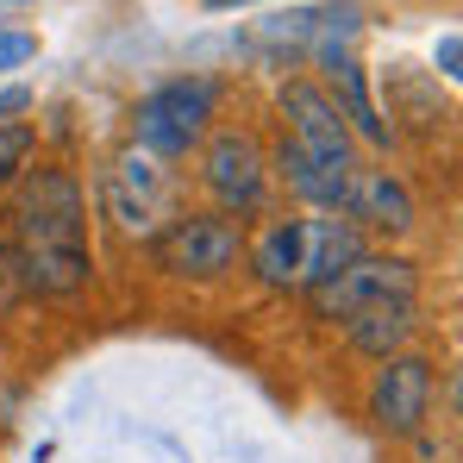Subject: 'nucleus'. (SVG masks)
Here are the masks:
<instances>
[{
    "label": "nucleus",
    "instance_id": "8",
    "mask_svg": "<svg viewBox=\"0 0 463 463\" xmlns=\"http://www.w3.org/2000/svg\"><path fill=\"white\" fill-rule=\"evenodd\" d=\"M276 175H282L288 194H301L307 207L345 213V194H351L357 163H351V156H319V151H307V145H295V138H282V145H276Z\"/></svg>",
    "mask_w": 463,
    "mask_h": 463
},
{
    "label": "nucleus",
    "instance_id": "13",
    "mask_svg": "<svg viewBox=\"0 0 463 463\" xmlns=\"http://www.w3.org/2000/svg\"><path fill=\"white\" fill-rule=\"evenodd\" d=\"M250 269L269 288H301V226L295 220H269L250 244Z\"/></svg>",
    "mask_w": 463,
    "mask_h": 463
},
{
    "label": "nucleus",
    "instance_id": "4",
    "mask_svg": "<svg viewBox=\"0 0 463 463\" xmlns=\"http://www.w3.org/2000/svg\"><path fill=\"white\" fill-rule=\"evenodd\" d=\"M376 301H413V263H407V257H376V250H364V257L345 263L332 282L307 288L313 319H351L357 307H376Z\"/></svg>",
    "mask_w": 463,
    "mask_h": 463
},
{
    "label": "nucleus",
    "instance_id": "1",
    "mask_svg": "<svg viewBox=\"0 0 463 463\" xmlns=\"http://www.w3.org/2000/svg\"><path fill=\"white\" fill-rule=\"evenodd\" d=\"M220 113V88L207 76H175L132 107V138L151 156H188Z\"/></svg>",
    "mask_w": 463,
    "mask_h": 463
},
{
    "label": "nucleus",
    "instance_id": "16",
    "mask_svg": "<svg viewBox=\"0 0 463 463\" xmlns=\"http://www.w3.org/2000/svg\"><path fill=\"white\" fill-rule=\"evenodd\" d=\"M432 63H439V76H451V81L463 76V70H458V63H463V38H458V32H445V38L432 44Z\"/></svg>",
    "mask_w": 463,
    "mask_h": 463
},
{
    "label": "nucleus",
    "instance_id": "12",
    "mask_svg": "<svg viewBox=\"0 0 463 463\" xmlns=\"http://www.w3.org/2000/svg\"><path fill=\"white\" fill-rule=\"evenodd\" d=\"M413 301H376V307H357L345 319V338H351V351H364V357H401L407 351V338H413Z\"/></svg>",
    "mask_w": 463,
    "mask_h": 463
},
{
    "label": "nucleus",
    "instance_id": "5",
    "mask_svg": "<svg viewBox=\"0 0 463 463\" xmlns=\"http://www.w3.org/2000/svg\"><path fill=\"white\" fill-rule=\"evenodd\" d=\"M207 188H213L226 220L257 213L269 201V156H263V145L250 132H220L207 145Z\"/></svg>",
    "mask_w": 463,
    "mask_h": 463
},
{
    "label": "nucleus",
    "instance_id": "6",
    "mask_svg": "<svg viewBox=\"0 0 463 463\" xmlns=\"http://www.w3.org/2000/svg\"><path fill=\"white\" fill-rule=\"evenodd\" d=\"M370 420L383 426L388 439H407V432H420L426 426V407H432V364L426 357H413V351H401V357H388L383 370L370 376Z\"/></svg>",
    "mask_w": 463,
    "mask_h": 463
},
{
    "label": "nucleus",
    "instance_id": "17",
    "mask_svg": "<svg viewBox=\"0 0 463 463\" xmlns=\"http://www.w3.org/2000/svg\"><path fill=\"white\" fill-rule=\"evenodd\" d=\"M19 295V263H13V244H0V307Z\"/></svg>",
    "mask_w": 463,
    "mask_h": 463
},
{
    "label": "nucleus",
    "instance_id": "18",
    "mask_svg": "<svg viewBox=\"0 0 463 463\" xmlns=\"http://www.w3.org/2000/svg\"><path fill=\"white\" fill-rule=\"evenodd\" d=\"M32 107V88H0V126H13V113Z\"/></svg>",
    "mask_w": 463,
    "mask_h": 463
},
{
    "label": "nucleus",
    "instance_id": "7",
    "mask_svg": "<svg viewBox=\"0 0 463 463\" xmlns=\"http://www.w3.org/2000/svg\"><path fill=\"white\" fill-rule=\"evenodd\" d=\"M282 119H288V138L295 145H307V151H319V156H351V126H345V113L332 107V94L319 88V81H307V76H295V81H282ZM357 163V156H351Z\"/></svg>",
    "mask_w": 463,
    "mask_h": 463
},
{
    "label": "nucleus",
    "instance_id": "3",
    "mask_svg": "<svg viewBox=\"0 0 463 463\" xmlns=\"http://www.w3.org/2000/svg\"><path fill=\"white\" fill-rule=\"evenodd\" d=\"M19 244H81L88 238V201L70 169H25L13 201Z\"/></svg>",
    "mask_w": 463,
    "mask_h": 463
},
{
    "label": "nucleus",
    "instance_id": "14",
    "mask_svg": "<svg viewBox=\"0 0 463 463\" xmlns=\"http://www.w3.org/2000/svg\"><path fill=\"white\" fill-rule=\"evenodd\" d=\"M32 151H38V132H32L25 119L0 126V188H13V182L32 169Z\"/></svg>",
    "mask_w": 463,
    "mask_h": 463
},
{
    "label": "nucleus",
    "instance_id": "2",
    "mask_svg": "<svg viewBox=\"0 0 463 463\" xmlns=\"http://www.w3.org/2000/svg\"><path fill=\"white\" fill-rule=\"evenodd\" d=\"M244 250V232L226 213H182L151 238V263L163 276H188V282H213L226 276Z\"/></svg>",
    "mask_w": 463,
    "mask_h": 463
},
{
    "label": "nucleus",
    "instance_id": "9",
    "mask_svg": "<svg viewBox=\"0 0 463 463\" xmlns=\"http://www.w3.org/2000/svg\"><path fill=\"white\" fill-rule=\"evenodd\" d=\"M13 263H19V295H44V301L76 295L94 276L88 244H13Z\"/></svg>",
    "mask_w": 463,
    "mask_h": 463
},
{
    "label": "nucleus",
    "instance_id": "19",
    "mask_svg": "<svg viewBox=\"0 0 463 463\" xmlns=\"http://www.w3.org/2000/svg\"><path fill=\"white\" fill-rule=\"evenodd\" d=\"M226 6H250V0H207V13H226Z\"/></svg>",
    "mask_w": 463,
    "mask_h": 463
},
{
    "label": "nucleus",
    "instance_id": "10",
    "mask_svg": "<svg viewBox=\"0 0 463 463\" xmlns=\"http://www.w3.org/2000/svg\"><path fill=\"white\" fill-rule=\"evenodd\" d=\"M301 226V288H319L332 282L345 263L364 257V232L338 213H313V220H295Z\"/></svg>",
    "mask_w": 463,
    "mask_h": 463
},
{
    "label": "nucleus",
    "instance_id": "15",
    "mask_svg": "<svg viewBox=\"0 0 463 463\" xmlns=\"http://www.w3.org/2000/svg\"><path fill=\"white\" fill-rule=\"evenodd\" d=\"M38 57V38L32 32H6L0 25V70H19V63H32Z\"/></svg>",
    "mask_w": 463,
    "mask_h": 463
},
{
    "label": "nucleus",
    "instance_id": "11",
    "mask_svg": "<svg viewBox=\"0 0 463 463\" xmlns=\"http://www.w3.org/2000/svg\"><path fill=\"white\" fill-rule=\"evenodd\" d=\"M345 220L351 226H370V232H407L413 226V194L388 169H357L351 175V194H345Z\"/></svg>",
    "mask_w": 463,
    "mask_h": 463
}]
</instances>
